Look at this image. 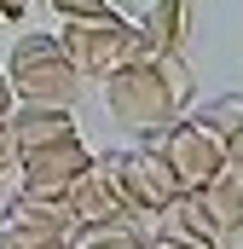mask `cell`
Instances as JSON below:
<instances>
[{"mask_svg":"<svg viewBox=\"0 0 243 249\" xmlns=\"http://www.w3.org/2000/svg\"><path fill=\"white\" fill-rule=\"evenodd\" d=\"M197 81L180 64V53H133L127 64H116L104 75V110L122 127H162L191 105Z\"/></svg>","mask_w":243,"mask_h":249,"instance_id":"cell-1","label":"cell"},{"mask_svg":"<svg viewBox=\"0 0 243 249\" xmlns=\"http://www.w3.org/2000/svg\"><path fill=\"white\" fill-rule=\"evenodd\" d=\"M6 81H12L17 105H75V93H81V70L64 53L58 29H23L12 41Z\"/></svg>","mask_w":243,"mask_h":249,"instance_id":"cell-2","label":"cell"},{"mask_svg":"<svg viewBox=\"0 0 243 249\" xmlns=\"http://www.w3.org/2000/svg\"><path fill=\"white\" fill-rule=\"evenodd\" d=\"M58 41H64V53L75 58V70H81V75H110L116 64H127L133 53H145L139 29H133L122 12H99V18H64Z\"/></svg>","mask_w":243,"mask_h":249,"instance_id":"cell-3","label":"cell"},{"mask_svg":"<svg viewBox=\"0 0 243 249\" xmlns=\"http://www.w3.org/2000/svg\"><path fill=\"white\" fill-rule=\"evenodd\" d=\"M145 145L168 162V174L180 180V191H203L220 168H226V157H220V139L203 127V116L197 122H162V127H145Z\"/></svg>","mask_w":243,"mask_h":249,"instance_id":"cell-4","label":"cell"},{"mask_svg":"<svg viewBox=\"0 0 243 249\" xmlns=\"http://www.w3.org/2000/svg\"><path fill=\"white\" fill-rule=\"evenodd\" d=\"M104 168H110V180H116L122 203L133 209V220L139 214H156L174 191H180V180L168 174V162L151 151V145H133V151H110V157H99Z\"/></svg>","mask_w":243,"mask_h":249,"instance_id":"cell-5","label":"cell"},{"mask_svg":"<svg viewBox=\"0 0 243 249\" xmlns=\"http://www.w3.org/2000/svg\"><path fill=\"white\" fill-rule=\"evenodd\" d=\"M75 232V214L52 197H29L17 191L0 214V249H64Z\"/></svg>","mask_w":243,"mask_h":249,"instance_id":"cell-6","label":"cell"},{"mask_svg":"<svg viewBox=\"0 0 243 249\" xmlns=\"http://www.w3.org/2000/svg\"><path fill=\"white\" fill-rule=\"evenodd\" d=\"M87 162H93V151H87L81 133H75V139H58V145H41V151L17 157L12 168L23 174V191H29V197H52V203H64V191L87 174Z\"/></svg>","mask_w":243,"mask_h":249,"instance_id":"cell-7","label":"cell"},{"mask_svg":"<svg viewBox=\"0 0 243 249\" xmlns=\"http://www.w3.org/2000/svg\"><path fill=\"white\" fill-rule=\"evenodd\" d=\"M58 139H75V105H12V116H6L12 162L41 145H58Z\"/></svg>","mask_w":243,"mask_h":249,"instance_id":"cell-8","label":"cell"},{"mask_svg":"<svg viewBox=\"0 0 243 249\" xmlns=\"http://www.w3.org/2000/svg\"><path fill=\"white\" fill-rule=\"evenodd\" d=\"M156 238H168V244H191V249H220V226H214V214H208V203H203V191H174L156 214Z\"/></svg>","mask_w":243,"mask_h":249,"instance_id":"cell-9","label":"cell"},{"mask_svg":"<svg viewBox=\"0 0 243 249\" xmlns=\"http://www.w3.org/2000/svg\"><path fill=\"white\" fill-rule=\"evenodd\" d=\"M110 12L139 29L145 53H174L185 35V0H110Z\"/></svg>","mask_w":243,"mask_h":249,"instance_id":"cell-10","label":"cell"},{"mask_svg":"<svg viewBox=\"0 0 243 249\" xmlns=\"http://www.w3.org/2000/svg\"><path fill=\"white\" fill-rule=\"evenodd\" d=\"M64 209L75 214V226H87V220H133V209L122 203L116 180H110V168H104L99 157L87 162V174H81L75 186L64 191Z\"/></svg>","mask_w":243,"mask_h":249,"instance_id":"cell-11","label":"cell"},{"mask_svg":"<svg viewBox=\"0 0 243 249\" xmlns=\"http://www.w3.org/2000/svg\"><path fill=\"white\" fill-rule=\"evenodd\" d=\"M203 127L220 139V157H226V168H238V174H243V93L214 99V105L203 110Z\"/></svg>","mask_w":243,"mask_h":249,"instance_id":"cell-12","label":"cell"},{"mask_svg":"<svg viewBox=\"0 0 243 249\" xmlns=\"http://www.w3.org/2000/svg\"><path fill=\"white\" fill-rule=\"evenodd\" d=\"M203 203H208L220 238H238V232H243V174H238V168H220V174L203 186Z\"/></svg>","mask_w":243,"mask_h":249,"instance_id":"cell-13","label":"cell"},{"mask_svg":"<svg viewBox=\"0 0 243 249\" xmlns=\"http://www.w3.org/2000/svg\"><path fill=\"white\" fill-rule=\"evenodd\" d=\"M64 249H145V232L133 220H87L69 232Z\"/></svg>","mask_w":243,"mask_h":249,"instance_id":"cell-14","label":"cell"},{"mask_svg":"<svg viewBox=\"0 0 243 249\" xmlns=\"http://www.w3.org/2000/svg\"><path fill=\"white\" fill-rule=\"evenodd\" d=\"M52 12L58 18H99V12H110V0H52Z\"/></svg>","mask_w":243,"mask_h":249,"instance_id":"cell-15","label":"cell"},{"mask_svg":"<svg viewBox=\"0 0 243 249\" xmlns=\"http://www.w3.org/2000/svg\"><path fill=\"white\" fill-rule=\"evenodd\" d=\"M12 105H17V99H12V81H6V70H0V145H6V116H12Z\"/></svg>","mask_w":243,"mask_h":249,"instance_id":"cell-16","label":"cell"},{"mask_svg":"<svg viewBox=\"0 0 243 249\" xmlns=\"http://www.w3.org/2000/svg\"><path fill=\"white\" fill-rule=\"evenodd\" d=\"M29 18V0H0V23H23Z\"/></svg>","mask_w":243,"mask_h":249,"instance_id":"cell-17","label":"cell"},{"mask_svg":"<svg viewBox=\"0 0 243 249\" xmlns=\"http://www.w3.org/2000/svg\"><path fill=\"white\" fill-rule=\"evenodd\" d=\"M145 249H191V244H168V238H145Z\"/></svg>","mask_w":243,"mask_h":249,"instance_id":"cell-18","label":"cell"},{"mask_svg":"<svg viewBox=\"0 0 243 249\" xmlns=\"http://www.w3.org/2000/svg\"><path fill=\"white\" fill-rule=\"evenodd\" d=\"M6 174H12V151L0 145V186H6Z\"/></svg>","mask_w":243,"mask_h":249,"instance_id":"cell-19","label":"cell"}]
</instances>
